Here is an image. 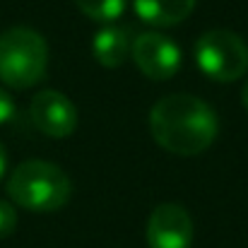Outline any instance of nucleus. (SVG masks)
<instances>
[{
	"label": "nucleus",
	"instance_id": "6e6552de",
	"mask_svg": "<svg viewBox=\"0 0 248 248\" xmlns=\"http://www.w3.org/2000/svg\"><path fill=\"white\" fill-rule=\"evenodd\" d=\"M133 41L125 27L104 24L92 39V53L99 65L104 68H121L130 56Z\"/></svg>",
	"mask_w": 248,
	"mask_h": 248
},
{
	"label": "nucleus",
	"instance_id": "f03ea898",
	"mask_svg": "<svg viewBox=\"0 0 248 248\" xmlns=\"http://www.w3.org/2000/svg\"><path fill=\"white\" fill-rule=\"evenodd\" d=\"M7 195L15 205L29 212H56L68 205L73 195V181L53 162L27 159L10 173Z\"/></svg>",
	"mask_w": 248,
	"mask_h": 248
},
{
	"label": "nucleus",
	"instance_id": "1a4fd4ad",
	"mask_svg": "<svg viewBox=\"0 0 248 248\" xmlns=\"http://www.w3.org/2000/svg\"><path fill=\"white\" fill-rule=\"evenodd\" d=\"M135 15L152 27H176L195 7V0H133Z\"/></svg>",
	"mask_w": 248,
	"mask_h": 248
},
{
	"label": "nucleus",
	"instance_id": "0eeeda50",
	"mask_svg": "<svg viewBox=\"0 0 248 248\" xmlns=\"http://www.w3.org/2000/svg\"><path fill=\"white\" fill-rule=\"evenodd\" d=\"M147 248H190L193 219L186 207L176 202H162L152 210L145 229Z\"/></svg>",
	"mask_w": 248,
	"mask_h": 248
},
{
	"label": "nucleus",
	"instance_id": "4468645a",
	"mask_svg": "<svg viewBox=\"0 0 248 248\" xmlns=\"http://www.w3.org/2000/svg\"><path fill=\"white\" fill-rule=\"evenodd\" d=\"M241 104L246 106V111H248V80H246V84H244V89H241Z\"/></svg>",
	"mask_w": 248,
	"mask_h": 248
},
{
	"label": "nucleus",
	"instance_id": "9d476101",
	"mask_svg": "<svg viewBox=\"0 0 248 248\" xmlns=\"http://www.w3.org/2000/svg\"><path fill=\"white\" fill-rule=\"evenodd\" d=\"M75 5L84 17L101 24H113L125 12L128 0H75Z\"/></svg>",
	"mask_w": 248,
	"mask_h": 248
},
{
	"label": "nucleus",
	"instance_id": "7ed1b4c3",
	"mask_svg": "<svg viewBox=\"0 0 248 248\" xmlns=\"http://www.w3.org/2000/svg\"><path fill=\"white\" fill-rule=\"evenodd\" d=\"M48 44L31 27H10L0 34V80L12 89H29L46 78Z\"/></svg>",
	"mask_w": 248,
	"mask_h": 248
},
{
	"label": "nucleus",
	"instance_id": "20e7f679",
	"mask_svg": "<svg viewBox=\"0 0 248 248\" xmlns=\"http://www.w3.org/2000/svg\"><path fill=\"white\" fill-rule=\"evenodd\" d=\"M195 63L210 80L234 82L248 70V46L229 29H210L195 41Z\"/></svg>",
	"mask_w": 248,
	"mask_h": 248
},
{
	"label": "nucleus",
	"instance_id": "423d86ee",
	"mask_svg": "<svg viewBox=\"0 0 248 248\" xmlns=\"http://www.w3.org/2000/svg\"><path fill=\"white\" fill-rule=\"evenodd\" d=\"M29 118L39 133L56 138V140L73 135L78 128L75 104L63 92H56V89H44V92L34 94V99L29 104Z\"/></svg>",
	"mask_w": 248,
	"mask_h": 248
},
{
	"label": "nucleus",
	"instance_id": "9b49d317",
	"mask_svg": "<svg viewBox=\"0 0 248 248\" xmlns=\"http://www.w3.org/2000/svg\"><path fill=\"white\" fill-rule=\"evenodd\" d=\"M17 229V212L7 200H0V239L12 236Z\"/></svg>",
	"mask_w": 248,
	"mask_h": 248
},
{
	"label": "nucleus",
	"instance_id": "f257e3e1",
	"mask_svg": "<svg viewBox=\"0 0 248 248\" xmlns=\"http://www.w3.org/2000/svg\"><path fill=\"white\" fill-rule=\"evenodd\" d=\"M150 133L166 152L195 157L217 140L219 118L207 101L193 94H169L150 108Z\"/></svg>",
	"mask_w": 248,
	"mask_h": 248
},
{
	"label": "nucleus",
	"instance_id": "f8f14e48",
	"mask_svg": "<svg viewBox=\"0 0 248 248\" xmlns=\"http://www.w3.org/2000/svg\"><path fill=\"white\" fill-rule=\"evenodd\" d=\"M12 116H15V101H12V96L0 87V125L7 123V121H12Z\"/></svg>",
	"mask_w": 248,
	"mask_h": 248
},
{
	"label": "nucleus",
	"instance_id": "ddd939ff",
	"mask_svg": "<svg viewBox=\"0 0 248 248\" xmlns=\"http://www.w3.org/2000/svg\"><path fill=\"white\" fill-rule=\"evenodd\" d=\"M5 171H7V150H5V145L0 142V178L5 176Z\"/></svg>",
	"mask_w": 248,
	"mask_h": 248
},
{
	"label": "nucleus",
	"instance_id": "39448f33",
	"mask_svg": "<svg viewBox=\"0 0 248 248\" xmlns=\"http://www.w3.org/2000/svg\"><path fill=\"white\" fill-rule=\"evenodd\" d=\"M130 56L135 65L140 68V73L155 82L171 80L181 68V48L173 44V39H169L159 31L140 34L133 41Z\"/></svg>",
	"mask_w": 248,
	"mask_h": 248
}]
</instances>
